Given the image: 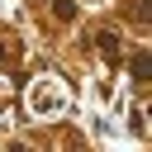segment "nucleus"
<instances>
[{
    "label": "nucleus",
    "instance_id": "f03ea898",
    "mask_svg": "<svg viewBox=\"0 0 152 152\" xmlns=\"http://www.w3.org/2000/svg\"><path fill=\"white\" fill-rule=\"evenodd\" d=\"M133 76H138V81H147V52H138V57H133Z\"/></svg>",
    "mask_w": 152,
    "mask_h": 152
},
{
    "label": "nucleus",
    "instance_id": "f257e3e1",
    "mask_svg": "<svg viewBox=\"0 0 152 152\" xmlns=\"http://www.w3.org/2000/svg\"><path fill=\"white\" fill-rule=\"evenodd\" d=\"M100 52H104V57H114V52H119V43H114V33H100Z\"/></svg>",
    "mask_w": 152,
    "mask_h": 152
}]
</instances>
